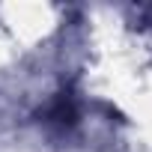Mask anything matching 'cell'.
<instances>
[{
    "instance_id": "6da1fadb",
    "label": "cell",
    "mask_w": 152,
    "mask_h": 152,
    "mask_svg": "<svg viewBox=\"0 0 152 152\" xmlns=\"http://www.w3.org/2000/svg\"><path fill=\"white\" fill-rule=\"evenodd\" d=\"M75 119H78V107H75V96L72 93H60L51 102V107L45 110V122L57 125V128H72Z\"/></svg>"
}]
</instances>
